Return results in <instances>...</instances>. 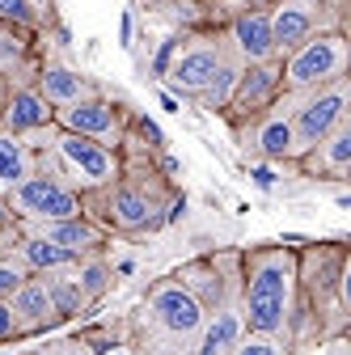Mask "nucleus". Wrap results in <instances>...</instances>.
I'll use <instances>...</instances> for the list:
<instances>
[{"mask_svg": "<svg viewBox=\"0 0 351 355\" xmlns=\"http://www.w3.org/2000/svg\"><path fill=\"white\" fill-rule=\"evenodd\" d=\"M305 178H318V182H347L351 178V119L339 123L326 140H318L309 153H300L292 161Z\"/></svg>", "mask_w": 351, "mask_h": 355, "instance_id": "obj_14", "label": "nucleus"}, {"mask_svg": "<svg viewBox=\"0 0 351 355\" xmlns=\"http://www.w3.org/2000/svg\"><path fill=\"white\" fill-rule=\"evenodd\" d=\"M292 98V161L309 153L318 140H326L339 123L351 119V80H334L309 94H288Z\"/></svg>", "mask_w": 351, "mask_h": 355, "instance_id": "obj_7", "label": "nucleus"}, {"mask_svg": "<svg viewBox=\"0 0 351 355\" xmlns=\"http://www.w3.org/2000/svg\"><path fill=\"white\" fill-rule=\"evenodd\" d=\"M9 309H13V318H17L22 338H34V334H47V330L64 326V318H60V309H55V300H51L47 279H42V275L22 279V288L9 296Z\"/></svg>", "mask_w": 351, "mask_h": 355, "instance_id": "obj_18", "label": "nucleus"}, {"mask_svg": "<svg viewBox=\"0 0 351 355\" xmlns=\"http://www.w3.org/2000/svg\"><path fill=\"white\" fill-rule=\"evenodd\" d=\"M173 279L195 296V304L203 313H212V309H221L229 300H241V250L199 254V258L182 262L173 271Z\"/></svg>", "mask_w": 351, "mask_h": 355, "instance_id": "obj_9", "label": "nucleus"}, {"mask_svg": "<svg viewBox=\"0 0 351 355\" xmlns=\"http://www.w3.org/2000/svg\"><path fill=\"white\" fill-rule=\"evenodd\" d=\"M119 157L123 169L114 182L85 195V216L98 220L110 237H127V241L148 237L187 211V195L173 182L178 161L169 153H144L131 140H123Z\"/></svg>", "mask_w": 351, "mask_h": 355, "instance_id": "obj_1", "label": "nucleus"}, {"mask_svg": "<svg viewBox=\"0 0 351 355\" xmlns=\"http://www.w3.org/2000/svg\"><path fill=\"white\" fill-rule=\"evenodd\" d=\"M47 279V292H51V300H55V309H60V318L64 322H72V318H80V313H89V296L80 292V284L72 279V271L64 266V271H47L42 275Z\"/></svg>", "mask_w": 351, "mask_h": 355, "instance_id": "obj_25", "label": "nucleus"}, {"mask_svg": "<svg viewBox=\"0 0 351 355\" xmlns=\"http://www.w3.org/2000/svg\"><path fill=\"white\" fill-rule=\"evenodd\" d=\"M0 21H9V26H22V30H34L42 34L34 9H30V0H0Z\"/></svg>", "mask_w": 351, "mask_h": 355, "instance_id": "obj_28", "label": "nucleus"}, {"mask_svg": "<svg viewBox=\"0 0 351 355\" xmlns=\"http://www.w3.org/2000/svg\"><path fill=\"white\" fill-rule=\"evenodd\" d=\"M55 123V110L38 98L34 85H9L5 98H0V131L5 136H34V131L51 127Z\"/></svg>", "mask_w": 351, "mask_h": 355, "instance_id": "obj_19", "label": "nucleus"}, {"mask_svg": "<svg viewBox=\"0 0 351 355\" xmlns=\"http://www.w3.org/2000/svg\"><path fill=\"white\" fill-rule=\"evenodd\" d=\"M34 89H38V98L47 102L51 110H64V106H72L80 98H94L102 85L94 76H85L80 68H72V64H60V60L42 55V64L34 72Z\"/></svg>", "mask_w": 351, "mask_h": 355, "instance_id": "obj_16", "label": "nucleus"}, {"mask_svg": "<svg viewBox=\"0 0 351 355\" xmlns=\"http://www.w3.org/2000/svg\"><path fill=\"white\" fill-rule=\"evenodd\" d=\"M225 38H229V47L237 51L241 64H267V60H275V38H271L267 9H241L225 26Z\"/></svg>", "mask_w": 351, "mask_h": 355, "instance_id": "obj_20", "label": "nucleus"}, {"mask_svg": "<svg viewBox=\"0 0 351 355\" xmlns=\"http://www.w3.org/2000/svg\"><path fill=\"white\" fill-rule=\"evenodd\" d=\"M34 355H94V347L85 343L80 334H72V338H55V343H47V347H38Z\"/></svg>", "mask_w": 351, "mask_h": 355, "instance_id": "obj_31", "label": "nucleus"}, {"mask_svg": "<svg viewBox=\"0 0 351 355\" xmlns=\"http://www.w3.org/2000/svg\"><path fill=\"white\" fill-rule=\"evenodd\" d=\"M169 5H178V0H140V9H148V13H161Z\"/></svg>", "mask_w": 351, "mask_h": 355, "instance_id": "obj_34", "label": "nucleus"}, {"mask_svg": "<svg viewBox=\"0 0 351 355\" xmlns=\"http://www.w3.org/2000/svg\"><path fill=\"white\" fill-rule=\"evenodd\" d=\"M246 5H250V9H271L275 0H246Z\"/></svg>", "mask_w": 351, "mask_h": 355, "instance_id": "obj_35", "label": "nucleus"}, {"mask_svg": "<svg viewBox=\"0 0 351 355\" xmlns=\"http://www.w3.org/2000/svg\"><path fill=\"white\" fill-rule=\"evenodd\" d=\"M233 355H292L284 343H275V338H267V334H241V343L233 347Z\"/></svg>", "mask_w": 351, "mask_h": 355, "instance_id": "obj_30", "label": "nucleus"}, {"mask_svg": "<svg viewBox=\"0 0 351 355\" xmlns=\"http://www.w3.org/2000/svg\"><path fill=\"white\" fill-rule=\"evenodd\" d=\"M284 94V80H280V60H267V64H246L241 76H237V89H233V98L225 106V119L229 127L262 114L267 106H275Z\"/></svg>", "mask_w": 351, "mask_h": 355, "instance_id": "obj_13", "label": "nucleus"}, {"mask_svg": "<svg viewBox=\"0 0 351 355\" xmlns=\"http://www.w3.org/2000/svg\"><path fill=\"white\" fill-rule=\"evenodd\" d=\"M131 119H136V110H131L119 94H110V89H98L94 98H80V102L55 110V127L60 131H72V136H85V140H94V144H106L114 153L127 140Z\"/></svg>", "mask_w": 351, "mask_h": 355, "instance_id": "obj_8", "label": "nucleus"}, {"mask_svg": "<svg viewBox=\"0 0 351 355\" xmlns=\"http://www.w3.org/2000/svg\"><path fill=\"white\" fill-rule=\"evenodd\" d=\"M123 169V157L106 144H94L85 136H72V131H55L51 144L38 148V169L34 173H51L64 187H72L80 199L94 195L102 187H110Z\"/></svg>", "mask_w": 351, "mask_h": 355, "instance_id": "obj_4", "label": "nucleus"}, {"mask_svg": "<svg viewBox=\"0 0 351 355\" xmlns=\"http://www.w3.org/2000/svg\"><path fill=\"white\" fill-rule=\"evenodd\" d=\"M22 279H30V271H26L13 254H0V300H9L22 288Z\"/></svg>", "mask_w": 351, "mask_h": 355, "instance_id": "obj_29", "label": "nucleus"}, {"mask_svg": "<svg viewBox=\"0 0 351 355\" xmlns=\"http://www.w3.org/2000/svg\"><path fill=\"white\" fill-rule=\"evenodd\" d=\"M68 271H72V279L80 284V292L89 296V304H98V300L114 288V262L106 258V250H102V254H85V258H76Z\"/></svg>", "mask_w": 351, "mask_h": 355, "instance_id": "obj_24", "label": "nucleus"}, {"mask_svg": "<svg viewBox=\"0 0 351 355\" xmlns=\"http://www.w3.org/2000/svg\"><path fill=\"white\" fill-rule=\"evenodd\" d=\"M5 199H9V211H13L17 225H47V220H68V216L85 211V199L51 173L22 178Z\"/></svg>", "mask_w": 351, "mask_h": 355, "instance_id": "obj_10", "label": "nucleus"}, {"mask_svg": "<svg viewBox=\"0 0 351 355\" xmlns=\"http://www.w3.org/2000/svg\"><path fill=\"white\" fill-rule=\"evenodd\" d=\"M22 330H17V318H13V309L9 300H0V343H17Z\"/></svg>", "mask_w": 351, "mask_h": 355, "instance_id": "obj_32", "label": "nucleus"}, {"mask_svg": "<svg viewBox=\"0 0 351 355\" xmlns=\"http://www.w3.org/2000/svg\"><path fill=\"white\" fill-rule=\"evenodd\" d=\"M233 136L241 144L246 157L254 161H271V165H292V98L280 94L275 106H267L262 114L246 119L233 127Z\"/></svg>", "mask_w": 351, "mask_h": 355, "instance_id": "obj_11", "label": "nucleus"}, {"mask_svg": "<svg viewBox=\"0 0 351 355\" xmlns=\"http://www.w3.org/2000/svg\"><path fill=\"white\" fill-rule=\"evenodd\" d=\"M34 169H38V153L22 136H5V131H0V195H9Z\"/></svg>", "mask_w": 351, "mask_h": 355, "instance_id": "obj_23", "label": "nucleus"}, {"mask_svg": "<svg viewBox=\"0 0 351 355\" xmlns=\"http://www.w3.org/2000/svg\"><path fill=\"white\" fill-rule=\"evenodd\" d=\"M296 318V250L246 245L241 250V322L250 334H267L292 351Z\"/></svg>", "mask_w": 351, "mask_h": 355, "instance_id": "obj_2", "label": "nucleus"}, {"mask_svg": "<svg viewBox=\"0 0 351 355\" xmlns=\"http://www.w3.org/2000/svg\"><path fill=\"white\" fill-rule=\"evenodd\" d=\"M351 72V38L347 30H322L305 38L280 60V80L284 94H309V89L334 85Z\"/></svg>", "mask_w": 351, "mask_h": 355, "instance_id": "obj_5", "label": "nucleus"}, {"mask_svg": "<svg viewBox=\"0 0 351 355\" xmlns=\"http://www.w3.org/2000/svg\"><path fill=\"white\" fill-rule=\"evenodd\" d=\"M22 233H34L42 241H55L60 250H68L72 258H85V254H102L110 245V233L89 216H68V220H47V225H17Z\"/></svg>", "mask_w": 351, "mask_h": 355, "instance_id": "obj_15", "label": "nucleus"}, {"mask_svg": "<svg viewBox=\"0 0 351 355\" xmlns=\"http://www.w3.org/2000/svg\"><path fill=\"white\" fill-rule=\"evenodd\" d=\"M42 64V34L0 21V80L5 85H34Z\"/></svg>", "mask_w": 351, "mask_h": 355, "instance_id": "obj_17", "label": "nucleus"}, {"mask_svg": "<svg viewBox=\"0 0 351 355\" xmlns=\"http://www.w3.org/2000/svg\"><path fill=\"white\" fill-rule=\"evenodd\" d=\"M76 334L94 347V355H136V347H131V338H127V322L85 326V330H76Z\"/></svg>", "mask_w": 351, "mask_h": 355, "instance_id": "obj_26", "label": "nucleus"}, {"mask_svg": "<svg viewBox=\"0 0 351 355\" xmlns=\"http://www.w3.org/2000/svg\"><path fill=\"white\" fill-rule=\"evenodd\" d=\"M267 17H271V38H275V60H284L292 47H300L305 38H314L322 30H347V21L334 17L322 0H275Z\"/></svg>", "mask_w": 351, "mask_h": 355, "instance_id": "obj_12", "label": "nucleus"}, {"mask_svg": "<svg viewBox=\"0 0 351 355\" xmlns=\"http://www.w3.org/2000/svg\"><path fill=\"white\" fill-rule=\"evenodd\" d=\"M9 225H17V220H13V211H9V199L0 195V229H9Z\"/></svg>", "mask_w": 351, "mask_h": 355, "instance_id": "obj_33", "label": "nucleus"}, {"mask_svg": "<svg viewBox=\"0 0 351 355\" xmlns=\"http://www.w3.org/2000/svg\"><path fill=\"white\" fill-rule=\"evenodd\" d=\"M233 55L237 51L229 47L225 30H191V34H182L169 68L161 72V85L169 89V94L187 98V102H199L203 89L212 85V76L221 72Z\"/></svg>", "mask_w": 351, "mask_h": 355, "instance_id": "obj_6", "label": "nucleus"}, {"mask_svg": "<svg viewBox=\"0 0 351 355\" xmlns=\"http://www.w3.org/2000/svg\"><path fill=\"white\" fill-rule=\"evenodd\" d=\"M241 68H246V64L233 55V60H229L221 72L212 76V85L203 89L199 106H203V110H212V114H225V106H229V98H233V89H237V76H241Z\"/></svg>", "mask_w": 351, "mask_h": 355, "instance_id": "obj_27", "label": "nucleus"}, {"mask_svg": "<svg viewBox=\"0 0 351 355\" xmlns=\"http://www.w3.org/2000/svg\"><path fill=\"white\" fill-rule=\"evenodd\" d=\"M203 309L178 279H157L136 313L127 318V338L136 355H195L199 330H203Z\"/></svg>", "mask_w": 351, "mask_h": 355, "instance_id": "obj_3", "label": "nucleus"}, {"mask_svg": "<svg viewBox=\"0 0 351 355\" xmlns=\"http://www.w3.org/2000/svg\"><path fill=\"white\" fill-rule=\"evenodd\" d=\"M241 334H246L241 300H229V304L212 309V313L203 318V330H199L195 355H233V347L241 343Z\"/></svg>", "mask_w": 351, "mask_h": 355, "instance_id": "obj_21", "label": "nucleus"}, {"mask_svg": "<svg viewBox=\"0 0 351 355\" xmlns=\"http://www.w3.org/2000/svg\"><path fill=\"white\" fill-rule=\"evenodd\" d=\"M5 254H13L30 275H47V271H64V266H72L76 258L68 254V250H60L55 241H42V237H34V233H22L17 229V241L5 250Z\"/></svg>", "mask_w": 351, "mask_h": 355, "instance_id": "obj_22", "label": "nucleus"}, {"mask_svg": "<svg viewBox=\"0 0 351 355\" xmlns=\"http://www.w3.org/2000/svg\"><path fill=\"white\" fill-rule=\"evenodd\" d=\"M0 98H5V94H0Z\"/></svg>", "mask_w": 351, "mask_h": 355, "instance_id": "obj_36", "label": "nucleus"}]
</instances>
